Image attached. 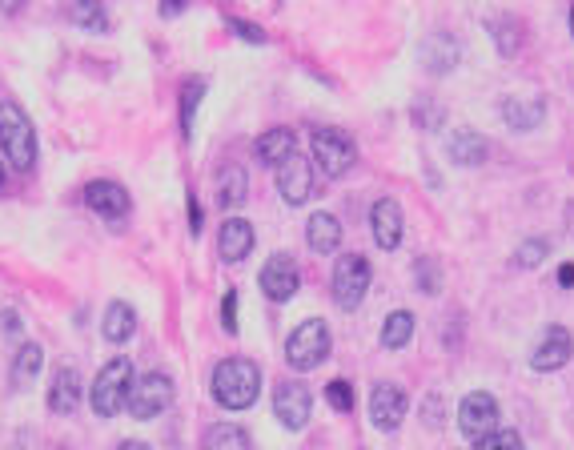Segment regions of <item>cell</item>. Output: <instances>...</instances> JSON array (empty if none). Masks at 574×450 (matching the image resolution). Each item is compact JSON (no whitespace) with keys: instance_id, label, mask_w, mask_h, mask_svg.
I'll return each instance as SVG.
<instances>
[{"instance_id":"43","label":"cell","mask_w":574,"mask_h":450,"mask_svg":"<svg viewBox=\"0 0 574 450\" xmlns=\"http://www.w3.org/2000/svg\"><path fill=\"white\" fill-rule=\"evenodd\" d=\"M0 181H5V165H0Z\"/></svg>"},{"instance_id":"8","label":"cell","mask_w":574,"mask_h":450,"mask_svg":"<svg viewBox=\"0 0 574 450\" xmlns=\"http://www.w3.org/2000/svg\"><path fill=\"white\" fill-rule=\"evenodd\" d=\"M498 422H502V410H498V398H494V394L474 390V394L462 398V406H458V426H462V434H470V438L478 442V438L494 434Z\"/></svg>"},{"instance_id":"13","label":"cell","mask_w":574,"mask_h":450,"mask_svg":"<svg viewBox=\"0 0 574 450\" xmlns=\"http://www.w3.org/2000/svg\"><path fill=\"white\" fill-rule=\"evenodd\" d=\"M570 354H574L570 330H566V326H550V330L542 334V342L534 346V354H530V366H534L538 374H550V370H562V366L570 362Z\"/></svg>"},{"instance_id":"26","label":"cell","mask_w":574,"mask_h":450,"mask_svg":"<svg viewBox=\"0 0 574 450\" xmlns=\"http://www.w3.org/2000/svg\"><path fill=\"white\" fill-rule=\"evenodd\" d=\"M410 338H414V314H410V310H394V314L382 322V346H386V350H402Z\"/></svg>"},{"instance_id":"16","label":"cell","mask_w":574,"mask_h":450,"mask_svg":"<svg viewBox=\"0 0 574 450\" xmlns=\"http://www.w3.org/2000/svg\"><path fill=\"white\" fill-rule=\"evenodd\" d=\"M85 201H89L93 213H101L109 221H121L129 213V205H133L129 193H125V185H117V181H89L85 185Z\"/></svg>"},{"instance_id":"32","label":"cell","mask_w":574,"mask_h":450,"mask_svg":"<svg viewBox=\"0 0 574 450\" xmlns=\"http://www.w3.org/2000/svg\"><path fill=\"white\" fill-rule=\"evenodd\" d=\"M474 450H526V446H522V438H518L514 430H502V426H498L494 434L478 438V442H474Z\"/></svg>"},{"instance_id":"42","label":"cell","mask_w":574,"mask_h":450,"mask_svg":"<svg viewBox=\"0 0 574 450\" xmlns=\"http://www.w3.org/2000/svg\"><path fill=\"white\" fill-rule=\"evenodd\" d=\"M570 33H574V9H570Z\"/></svg>"},{"instance_id":"24","label":"cell","mask_w":574,"mask_h":450,"mask_svg":"<svg viewBox=\"0 0 574 450\" xmlns=\"http://www.w3.org/2000/svg\"><path fill=\"white\" fill-rule=\"evenodd\" d=\"M41 366H45V350L37 346V342H25L21 350H17V358H13V386L17 390H25V386H33L37 382V374H41Z\"/></svg>"},{"instance_id":"39","label":"cell","mask_w":574,"mask_h":450,"mask_svg":"<svg viewBox=\"0 0 574 450\" xmlns=\"http://www.w3.org/2000/svg\"><path fill=\"white\" fill-rule=\"evenodd\" d=\"M117 450H153V446H149V442H141V438H125Z\"/></svg>"},{"instance_id":"9","label":"cell","mask_w":574,"mask_h":450,"mask_svg":"<svg viewBox=\"0 0 574 450\" xmlns=\"http://www.w3.org/2000/svg\"><path fill=\"white\" fill-rule=\"evenodd\" d=\"M261 294L269 298V302H290L294 294H298V286H302V270H298V262L290 258V254H273L265 266H261Z\"/></svg>"},{"instance_id":"11","label":"cell","mask_w":574,"mask_h":450,"mask_svg":"<svg viewBox=\"0 0 574 450\" xmlns=\"http://www.w3.org/2000/svg\"><path fill=\"white\" fill-rule=\"evenodd\" d=\"M406 390L394 386V382H378L374 394H370V422L378 430H398L402 418H406Z\"/></svg>"},{"instance_id":"19","label":"cell","mask_w":574,"mask_h":450,"mask_svg":"<svg viewBox=\"0 0 574 450\" xmlns=\"http://www.w3.org/2000/svg\"><path fill=\"white\" fill-rule=\"evenodd\" d=\"M306 242H310V250L314 254H334L338 246H342V221L334 217V213H326V209H318L310 221H306Z\"/></svg>"},{"instance_id":"14","label":"cell","mask_w":574,"mask_h":450,"mask_svg":"<svg viewBox=\"0 0 574 450\" xmlns=\"http://www.w3.org/2000/svg\"><path fill=\"white\" fill-rule=\"evenodd\" d=\"M277 193L285 197V205L310 201V193H314V169H310V161H302L298 153L285 161V165L277 169Z\"/></svg>"},{"instance_id":"5","label":"cell","mask_w":574,"mask_h":450,"mask_svg":"<svg viewBox=\"0 0 574 450\" xmlns=\"http://www.w3.org/2000/svg\"><path fill=\"white\" fill-rule=\"evenodd\" d=\"M370 282H374V270H370V262L362 258V254H342L338 262H334V302H338V310H358L362 302H366V294H370Z\"/></svg>"},{"instance_id":"1","label":"cell","mask_w":574,"mask_h":450,"mask_svg":"<svg viewBox=\"0 0 574 450\" xmlns=\"http://www.w3.org/2000/svg\"><path fill=\"white\" fill-rule=\"evenodd\" d=\"M261 394V366L253 358H225L213 370V398L225 410H249Z\"/></svg>"},{"instance_id":"34","label":"cell","mask_w":574,"mask_h":450,"mask_svg":"<svg viewBox=\"0 0 574 450\" xmlns=\"http://www.w3.org/2000/svg\"><path fill=\"white\" fill-rule=\"evenodd\" d=\"M326 398H330V406H334V410H342V414H350V410H354V390H350V382H346V378H334V382L326 386Z\"/></svg>"},{"instance_id":"12","label":"cell","mask_w":574,"mask_h":450,"mask_svg":"<svg viewBox=\"0 0 574 450\" xmlns=\"http://www.w3.org/2000/svg\"><path fill=\"white\" fill-rule=\"evenodd\" d=\"M370 230H374V242H378L382 250H398V246H402L406 217H402V205H398L394 197L374 201V209H370Z\"/></svg>"},{"instance_id":"25","label":"cell","mask_w":574,"mask_h":450,"mask_svg":"<svg viewBox=\"0 0 574 450\" xmlns=\"http://www.w3.org/2000/svg\"><path fill=\"white\" fill-rule=\"evenodd\" d=\"M249 193V181H245V169L241 165H225L221 177H217V205L221 209H237Z\"/></svg>"},{"instance_id":"35","label":"cell","mask_w":574,"mask_h":450,"mask_svg":"<svg viewBox=\"0 0 574 450\" xmlns=\"http://www.w3.org/2000/svg\"><path fill=\"white\" fill-rule=\"evenodd\" d=\"M221 326H225L229 334L241 330V326H237V290H225V298H221Z\"/></svg>"},{"instance_id":"6","label":"cell","mask_w":574,"mask_h":450,"mask_svg":"<svg viewBox=\"0 0 574 450\" xmlns=\"http://www.w3.org/2000/svg\"><path fill=\"white\" fill-rule=\"evenodd\" d=\"M354 161H358V145L350 133H342V129H318L314 133V165L326 177H346Z\"/></svg>"},{"instance_id":"23","label":"cell","mask_w":574,"mask_h":450,"mask_svg":"<svg viewBox=\"0 0 574 450\" xmlns=\"http://www.w3.org/2000/svg\"><path fill=\"white\" fill-rule=\"evenodd\" d=\"M133 330H137V314H133V306H129V302H109L105 322H101V334H105L113 346H121V342H129V338H133Z\"/></svg>"},{"instance_id":"33","label":"cell","mask_w":574,"mask_h":450,"mask_svg":"<svg viewBox=\"0 0 574 450\" xmlns=\"http://www.w3.org/2000/svg\"><path fill=\"white\" fill-rule=\"evenodd\" d=\"M486 29H490V33H498V49H502L506 57L518 49V41H514V37H518V29H514V21H510V17H494Z\"/></svg>"},{"instance_id":"41","label":"cell","mask_w":574,"mask_h":450,"mask_svg":"<svg viewBox=\"0 0 574 450\" xmlns=\"http://www.w3.org/2000/svg\"><path fill=\"white\" fill-rule=\"evenodd\" d=\"M181 9H185V5H181V0H169V5H161V17H165V13H169V17H177Z\"/></svg>"},{"instance_id":"4","label":"cell","mask_w":574,"mask_h":450,"mask_svg":"<svg viewBox=\"0 0 574 450\" xmlns=\"http://www.w3.org/2000/svg\"><path fill=\"white\" fill-rule=\"evenodd\" d=\"M330 350H334V334L322 318H306L290 338H285V362H290L294 370H302V374L318 370L330 358Z\"/></svg>"},{"instance_id":"18","label":"cell","mask_w":574,"mask_h":450,"mask_svg":"<svg viewBox=\"0 0 574 450\" xmlns=\"http://www.w3.org/2000/svg\"><path fill=\"white\" fill-rule=\"evenodd\" d=\"M502 121L514 129V133H534L542 121H546V105L538 97H506L502 101Z\"/></svg>"},{"instance_id":"40","label":"cell","mask_w":574,"mask_h":450,"mask_svg":"<svg viewBox=\"0 0 574 450\" xmlns=\"http://www.w3.org/2000/svg\"><path fill=\"white\" fill-rule=\"evenodd\" d=\"M558 282H562V286H574V266H562V270H558Z\"/></svg>"},{"instance_id":"38","label":"cell","mask_w":574,"mask_h":450,"mask_svg":"<svg viewBox=\"0 0 574 450\" xmlns=\"http://www.w3.org/2000/svg\"><path fill=\"white\" fill-rule=\"evenodd\" d=\"M201 221H205V213H201V205H197V197L189 201V225H193V234H201Z\"/></svg>"},{"instance_id":"10","label":"cell","mask_w":574,"mask_h":450,"mask_svg":"<svg viewBox=\"0 0 574 450\" xmlns=\"http://www.w3.org/2000/svg\"><path fill=\"white\" fill-rule=\"evenodd\" d=\"M310 410H314V398L302 382H281L273 390V414L285 430H302L310 422Z\"/></svg>"},{"instance_id":"17","label":"cell","mask_w":574,"mask_h":450,"mask_svg":"<svg viewBox=\"0 0 574 450\" xmlns=\"http://www.w3.org/2000/svg\"><path fill=\"white\" fill-rule=\"evenodd\" d=\"M253 153H257V161L261 165H285V161H290L294 153H298V133L294 129H269V133H261L257 137V145H253Z\"/></svg>"},{"instance_id":"28","label":"cell","mask_w":574,"mask_h":450,"mask_svg":"<svg viewBox=\"0 0 574 450\" xmlns=\"http://www.w3.org/2000/svg\"><path fill=\"white\" fill-rule=\"evenodd\" d=\"M201 93H205V81H185V89H181V129H185V137L193 129V113L201 105Z\"/></svg>"},{"instance_id":"20","label":"cell","mask_w":574,"mask_h":450,"mask_svg":"<svg viewBox=\"0 0 574 450\" xmlns=\"http://www.w3.org/2000/svg\"><path fill=\"white\" fill-rule=\"evenodd\" d=\"M446 153H450V161L454 165H462V169H474V165H482L486 161V137L478 133V129H454V137L446 141Z\"/></svg>"},{"instance_id":"27","label":"cell","mask_w":574,"mask_h":450,"mask_svg":"<svg viewBox=\"0 0 574 450\" xmlns=\"http://www.w3.org/2000/svg\"><path fill=\"white\" fill-rule=\"evenodd\" d=\"M209 450H249V434H245V426H237V422H221V426L209 434Z\"/></svg>"},{"instance_id":"29","label":"cell","mask_w":574,"mask_h":450,"mask_svg":"<svg viewBox=\"0 0 574 450\" xmlns=\"http://www.w3.org/2000/svg\"><path fill=\"white\" fill-rule=\"evenodd\" d=\"M69 21L73 25H85V29H105V9L101 5H93V0H81V5H73L69 9Z\"/></svg>"},{"instance_id":"21","label":"cell","mask_w":574,"mask_h":450,"mask_svg":"<svg viewBox=\"0 0 574 450\" xmlns=\"http://www.w3.org/2000/svg\"><path fill=\"white\" fill-rule=\"evenodd\" d=\"M81 406V374L73 366H61L53 374V390H49V410L53 414H73Z\"/></svg>"},{"instance_id":"15","label":"cell","mask_w":574,"mask_h":450,"mask_svg":"<svg viewBox=\"0 0 574 450\" xmlns=\"http://www.w3.org/2000/svg\"><path fill=\"white\" fill-rule=\"evenodd\" d=\"M249 250H253V225H249L245 217H225L221 234H217V254H221V262L237 266V262L249 258Z\"/></svg>"},{"instance_id":"2","label":"cell","mask_w":574,"mask_h":450,"mask_svg":"<svg viewBox=\"0 0 574 450\" xmlns=\"http://www.w3.org/2000/svg\"><path fill=\"white\" fill-rule=\"evenodd\" d=\"M0 149H5L9 165H17V169L37 165V133L17 101H0Z\"/></svg>"},{"instance_id":"37","label":"cell","mask_w":574,"mask_h":450,"mask_svg":"<svg viewBox=\"0 0 574 450\" xmlns=\"http://www.w3.org/2000/svg\"><path fill=\"white\" fill-rule=\"evenodd\" d=\"M414 121H418L422 129H434V125L442 121V109H434V105H430V109H422V105H418V109H414Z\"/></svg>"},{"instance_id":"3","label":"cell","mask_w":574,"mask_h":450,"mask_svg":"<svg viewBox=\"0 0 574 450\" xmlns=\"http://www.w3.org/2000/svg\"><path fill=\"white\" fill-rule=\"evenodd\" d=\"M129 390H133V362L129 358H113L101 366V374L93 378V390H89V402H93V414L97 418H117L129 402Z\"/></svg>"},{"instance_id":"36","label":"cell","mask_w":574,"mask_h":450,"mask_svg":"<svg viewBox=\"0 0 574 450\" xmlns=\"http://www.w3.org/2000/svg\"><path fill=\"white\" fill-rule=\"evenodd\" d=\"M229 29L241 33V41H249V45H265V33L257 25H249V21H241V17H229Z\"/></svg>"},{"instance_id":"31","label":"cell","mask_w":574,"mask_h":450,"mask_svg":"<svg viewBox=\"0 0 574 450\" xmlns=\"http://www.w3.org/2000/svg\"><path fill=\"white\" fill-rule=\"evenodd\" d=\"M414 282H418V290L422 294H438L442 290V278H438V262H430V258H418V266H414Z\"/></svg>"},{"instance_id":"30","label":"cell","mask_w":574,"mask_h":450,"mask_svg":"<svg viewBox=\"0 0 574 450\" xmlns=\"http://www.w3.org/2000/svg\"><path fill=\"white\" fill-rule=\"evenodd\" d=\"M546 254H550V246H546L542 238H530V242H522V246L514 250V262H518L522 270H534V266L546 262Z\"/></svg>"},{"instance_id":"7","label":"cell","mask_w":574,"mask_h":450,"mask_svg":"<svg viewBox=\"0 0 574 450\" xmlns=\"http://www.w3.org/2000/svg\"><path fill=\"white\" fill-rule=\"evenodd\" d=\"M169 402H173V382L165 378V374H141V378H133V390H129V402H125V410L137 418V422H149V418H157V414H165L169 410Z\"/></svg>"},{"instance_id":"22","label":"cell","mask_w":574,"mask_h":450,"mask_svg":"<svg viewBox=\"0 0 574 450\" xmlns=\"http://www.w3.org/2000/svg\"><path fill=\"white\" fill-rule=\"evenodd\" d=\"M458 57H462V49H458V41H450L446 33H434V37L422 45V61H426L430 73H450V69L458 65Z\"/></svg>"}]
</instances>
